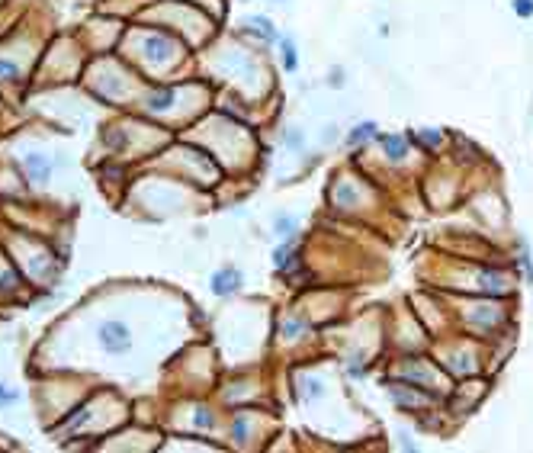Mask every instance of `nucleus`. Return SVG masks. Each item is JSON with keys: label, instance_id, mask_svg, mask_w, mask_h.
Returning <instances> with one entry per match:
<instances>
[{"label": "nucleus", "instance_id": "nucleus-11", "mask_svg": "<svg viewBox=\"0 0 533 453\" xmlns=\"http://www.w3.org/2000/svg\"><path fill=\"white\" fill-rule=\"evenodd\" d=\"M293 254H295V245H293V241H283V245H276V248H273L270 260H273L276 270H286V264H289V258H293Z\"/></svg>", "mask_w": 533, "mask_h": 453}, {"label": "nucleus", "instance_id": "nucleus-5", "mask_svg": "<svg viewBox=\"0 0 533 453\" xmlns=\"http://www.w3.org/2000/svg\"><path fill=\"white\" fill-rule=\"evenodd\" d=\"M382 132L376 129V123L372 119H366V123H360V126H353L350 132H347V148H363L370 138H379Z\"/></svg>", "mask_w": 533, "mask_h": 453}, {"label": "nucleus", "instance_id": "nucleus-20", "mask_svg": "<svg viewBox=\"0 0 533 453\" xmlns=\"http://www.w3.org/2000/svg\"><path fill=\"white\" fill-rule=\"evenodd\" d=\"M514 14H517L520 20H530V16H533V0H514Z\"/></svg>", "mask_w": 533, "mask_h": 453}, {"label": "nucleus", "instance_id": "nucleus-21", "mask_svg": "<svg viewBox=\"0 0 533 453\" xmlns=\"http://www.w3.org/2000/svg\"><path fill=\"white\" fill-rule=\"evenodd\" d=\"M13 402H16V389H10V386L0 382V408H10Z\"/></svg>", "mask_w": 533, "mask_h": 453}, {"label": "nucleus", "instance_id": "nucleus-9", "mask_svg": "<svg viewBox=\"0 0 533 453\" xmlns=\"http://www.w3.org/2000/svg\"><path fill=\"white\" fill-rule=\"evenodd\" d=\"M173 100H177V97H173V91H171V87H164V91H154L151 97L145 100V106L151 113H164V110H171V106H173Z\"/></svg>", "mask_w": 533, "mask_h": 453}, {"label": "nucleus", "instance_id": "nucleus-1", "mask_svg": "<svg viewBox=\"0 0 533 453\" xmlns=\"http://www.w3.org/2000/svg\"><path fill=\"white\" fill-rule=\"evenodd\" d=\"M96 341H100V347L106 350V354L119 357V354H128L132 350V328H128L126 322H116V318H109V322L96 325Z\"/></svg>", "mask_w": 533, "mask_h": 453}, {"label": "nucleus", "instance_id": "nucleus-16", "mask_svg": "<svg viewBox=\"0 0 533 453\" xmlns=\"http://www.w3.org/2000/svg\"><path fill=\"white\" fill-rule=\"evenodd\" d=\"M517 258H520V270H524V280L533 286V258H530V251H527V245H520Z\"/></svg>", "mask_w": 533, "mask_h": 453}, {"label": "nucleus", "instance_id": "nucleus-7", "mask_svg": "<svg viewBox=\"0 0 533 453\" xmlns=\"http://www.w3.org/2000/svg\"><path fill=\"white\" fill-rule=\"evenodd\" d=\"M273 235H280L283 241H293L295 235H299V219H295L293 213H280L273 219Z\"/></svg>", "mask_w": 533, "mask_h": 453}, {"label": "nucleus", "instance_id": "nucleus-14", "mask_svg": "<svg viewBox=\"0 0 533 453\" xmlns=\"http://www.w3.org/2000/svg\"><path fill=\"white\" fill-rule=\"evenodd\" d=\"M280 52H283V65H286V71H295L299 68V58H295V46L289 39H280Z\"/></svg>", "mask_w": 533, "mask_h": 453}, {"label": "nucleus", "instance_id": "nucleus-19", "mask_svg": "<svg viewBox=\"0 0 533 453\" xmlns=\"http://www.w3.org/2000/svg\"><path fill=\"white\" fill-rule=\"evenodd\" d=\"M398 447H402V453H421V447H417V440L411 437L408 431H398Z\"/></svg>", "mask_w": 533, "mask_h": 453}, {"label": "nucleus", "instance_id": "nucleus-17", "mask_svg": "<svg viewBox=\"0 0 533 453\" xmlns=\"http://www.w3.org/2000/svg\"><path fill=\"white\" fill-rule=\"evenodd\" d=\"M250 26H254L257 33H263V36H267L270 42L276 39V26H273V23H270V20H263V16H250Z\"/></svg>", "mask_w": 533, "mask_h": 453}, {"label": "nucleus", "instance_id": "nucleus-6", "mask_svg": "<svg viewBox=\"0 0 533 453\" xmlns=\"http://www.w3.org/2000/svg\"><path fill=\"white\" fill-rule=\"evenodd\" d=\"M145 58L148 61H167L171 58V39H164V36H151V39H145Z\"/></svg>", "mask_w": 533, "mask_h": 453}, {"label": "nucleus", "instance_id": "nucleus-8", "mask_svg": "<svg viewBox=\"0 0 533 453\" xmlns=\"http://www.w3.org/2000/svg\"><path fill=\"white\" fill-rule=\"evenodd\" d=\"M26 168H29L32 183H49V177H51V164H49V158H42V155H29V158H26Z\"/></svg>", "mask_w": 533, "mask_h": 453}, {"label": "nucleus", "instance_id": "nucleus-13", "mask_svg": "<svg viewBox=\"0 0 533 453\" xmlns=\"http://www.w3.org/2000/svg\"><path fill=\"white\" fill-rule=\"evenodd\" d=\"M411 138H415V142H424L421 148H437V145H440V138H443V132H437V129H421V132H411Z\"/></svg>", "mask_w": 533, "mask_h": 453}, {"label": "nucleus", "instance_id": "nucleus-4", "mask_svg": "<svg viewBox=\"0 0 533 453\" xmlns=\"http://www.w3.org/2000/svg\"><path fill=\"white\" fill-rule=\"evenodd\" d=\"M379 145H382V155L389 158V161H405V155H408V138L395 136V132H382V136H379Z\"/></svg>", "mask_w": 533, "mask_h": 453}, {"label": "nucleus", "instance_id": "nucleus-10", "mask_svg": "<svg viewBox=\"0 0 533 453\" xmlns=\"http://www.w3.org/2000/svg\"><path fill=\"white\" fill-rule=\"evenodd\" d=\"M193 427L196 431H215V412L209 405H196L193 408Z\"/></svg>", "mask_w": 533, "mask_h": 453}, {"label": "nucleus", "instance_id": "nucleus-12", "mask_svg": "<svg viewBox=\"0 0 533 453\" xmlns=\"http://www.w3.org/2000/svg\"><path fill=\"white\" fill-rule=\"evenodd\" d=\"M325 392V382L315 380V376H302V399H318V395Z\"/></svg>", "mask_w": 533, "mask_h": 453}, {"label": "nucleus", "instance_id": "nucleus-3", "mask_svg": "<svg viewBox=\"0 0 533 453\" xmlns=\"http://www.w3.org/2000/svg\"><path fill=\"white\" fill-rule=\"evenodd\" d=\"M389 392H392V399H395L398 408H424V405H430L427 395H424V389H415V386H408V382H402V386L392 382Z\"/></svg>", "mask_w": 533, "mask_h": 453}, {"label": "nucleus", "instance_id": "nucleus-15", "mask_svg": "<svg viewBox=\"0 0 533 453\" xmlns=\"http://www.w3.org/2000/svg\"><path fill=\"white\" fill-rule=\"evenodd\" d=\"M482 280H485V292H492V296H494V292L507 290V280H501L494 270H485V273H482Z\"/></svg>", "mask_w": 533, "mask_h": 453}, {"label": "nucleus", "instance_id": "nucleus-18", "mask_svg": "<svg viewBox=\"0 0 533 453\" xmlns=\"http://www.w3.org/2000/svg\"><path fill=\"white\" fill-rule=\"evenodd\" d=\"M283 142H286L289 148H302V142H305V132H302V129H295V126H289V129H286V136H283Z\"/></svg>", "mask_w": 533, "mask_h": 453}, {"label": "nucleus", "instance_id": "nucleus-2", "mask_svg": "<svg viewBox=\"0 0 533 453\" xmlns=\"http://www.w3.org/2000/svg\"><path fill=\"white\" fill-rule=\"evenodd\" d=\"M241 286H244V273L238 270V267H218L209 280V290L215 292L218 299H228V296H235V292H241Z\"/></svg>", "mask_w": 533, "mask_h": 453}, {"label": "nucleus", "instance_id": "nucleus-22", "mask_svg": "<svg viewBox=\"0 0 533 453\" xmlns=\"http://www.w3.org/2000/svg\"><path fill=\"white\" fill-rule=\"evenodd\" d=\"M0 78H4V81H13V78H16L13 65H6V61H4V65H0Z\"/></svg>", "mask_w": 533, "mask_h": 453}]
</instances>
